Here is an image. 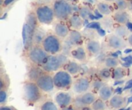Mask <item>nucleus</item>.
Masks as SVG:
<instances>
[{
    "label": "nucleus",
    "instance_id": "obj_9",
    "mask_svg": "<svg viewBox=\"0 0 132 110\" xmlns=\"http://www.w3.org/2000/svg\"><path fill=\"white\" fill-rule=\"evenodd\" d=\"M36 83L44 93L52 92L55 88L54 75H52V73L45 71L36 81Z\"/></svg>",
    "mask_w": 132,
    "mask_h": 110
},
{
    "label": "nucleus",
    "instance_id": "obj_20",
    "mask_svg": "<svg viewBox=\"0 0 132 110\" xmlns=\"http://www.w3.org/2000/svg\"><path fill=\"white\" fill-rule=\"evenodd\" d=\"M112 3L106 2L104 1H101L97 2L96 4L97 10L99 14L104 16H108L112 15V14L114 12L115 9L113 5H111Z\"/></svg>",
    "mask_w": 132,
    "mask_h": 110
},
{
    "label": "nucleus",
    "instance_id": "obj_14",
    "mask_svg": "<svg viewBox=\"0 0 132 110\" xmlns=\"http://www.w3.org/2000/svg\"><path fill=\"white\" fill-rule=\"evenodd\" d=\"M53 31L57 36H58L59 38L63 40L68 37L70 32V30L69 26L68 25L67 23L64 21H57V22H56L54 24Z\"/></svg>",
    "mask_w": 132,
    "mask_h": 110
},
{
    "label": "nucleus",
    "instance_id": "obj_17",
    "mask_svg": "<svg viewBox=\"0 0 132 110\" xmlns=\"http://www.w3.org/2000/svg\"><path fill=\"white\" fill-rule=\"evenodd\" d=\"M88 56L95 57L99 55L101 50L100 42L95 39H90L86 42L85 46Z\"/></svg>",
    "mask_w": 132,
    "mask_h": 110
},
{
    "label": "nucleus",
    "instance_id": "obj_21",
    "mask_svg": "<svg viewBox=\"0 0 132 110\" xmlns=\"http://www.w3.org/2000/svg\"><path fill=\"white\" fill-rule=\"evenodd\" d=\"M43 72L44 70L41 67L30 64L27 71V81L36 82Z\"/></svg>",
    "mask_w": 132,
    "mask_h": 110
},
{
    "label": "nucleus",
    "instance_id": "obj_28",
    "mask_svg": "<svg viewBox=\"0 0 132 110\" xmlns=\"http://www.w3.org/2000/svg\"><path fill=\"white\" fill-rule=\"evenodd\" d=\"M104 66L106 68H110V69H114L119 66L120 62L117 57H107L104 61Z\"/></svg>",
    "mask_w": 132,
    "mask_h": 110
},
{
    "label": "nucleus",
    "instance_id": "obj_15",
    "mask_svg": "<svg viewBox=\"0 0 132 110\" xmlns=\"http://www.w3.org/2000/svg\"><path fill=\"white\" fill-rule=\"evenodd\" d=\"M71 57L79 63H86L88 59V54L86 50L83 46H76L74 48L72 49L70 52Z\"/></svg>",
    "mask_w": 132,
    "mask_h": 110
},
{
    "label": "nucleus",
    "instance_id": "obj_2",
    "mask_svg": "<svg viewBox=\"0 0 132 110\" xmlns=\"http://www.w3.org/2000/svg\"><path fill=\"white\" fill-rule=\"evenodd\" d=\"M43 93L35 82L27 80L23 84V98L28 105H34L39 102Z\"/></svg>",
    "mask_w": 132,
    "mask_h": 110
},
{
    "label": "nucleus",
    "instance_id": "obj_18",
    "mask_svg": "<svg viewBox=\"0 0 132 110\" xmlns=\"http://www.w3.org/2000/svg\"><path fill=\"white\" fill-rule=\"evenodd\" d=\"M112 18L113 21L119 25L126 24L130 20V15L126 10H115Z\"/></svg>",
    "mask_w": 132,
    "mask_h": 110
},
{
    "label": "nucleus",
    "instance_id": "obj_4",
    "mask_svg": "<svg viewBox=\"0 0 132 110\" xmlns=\"http://www.w3.org/2000/svg\"><path fill=\"white\" fill-rule=\"evenodd\" d=\"M68 62L69 60L64 54H58L55 55H49L41 68L46 72L50 73L54 72L55 73L65 66Z\"/></svg>",
    "mask_w": 132,
    "mask_h": 110
},
{
    "label": "nucleus",
    "instance_id": "obj_35",
    "mask_svg": "<svg viewBox=\"0 0 132 110\" xmlns=\"http://www.w3.org/2000/svg\"><path fill=\"white\" fill-rule=\"evenodd\" d=\"M8 99V90H0V106L5 105Z\"/></svg>",
    "mask_w": 132,
    "mask_h": 110
},
{
    "label": "nucleus",
    "instance_id": "obj_8",
    "mask_svg": "<svg viewBox=\"0 0 132 110\" xmlns=\"http://www.w3.org/2000/svg\"><path fill=\"white\" fill-rule=\"evenodd\" d=\"M97 98L98 95L95 93L88 91L85 94L76 95L74 97L73 105L77 109L84 106H90Z\"/></svg>",
    "mask_w": 132,
    "mask_h": 110
},
{
    "label": "nucleus",
    "instance_id": "obj_40",
    "mask_svg": "<svg viewBox=\"0 0 132 110\" xmlns=\"http://www.w3.org/2000/svg\"><path fill=\"white\" fill-rule=\"evenodd\" d=\"M59 110H78L72 104V105L70 106L67 107V108H62V109H60Z\"/></svg>",
    "mask_w": 132,
    "mask_h": 110
},
{
    "label": "nucleus",
    "instance_id": "obj_26",
    "mask_svg": "<svg viewBox=\"0 0 132 110\" xmlns=\"http://www.w3.org/2000/svg\"><path fill=\"white\" fill-rule=\"evenodd\" d=\"M92 109L93 110H108V106L106 102L103 100V99L98 97L95 101L94 102L91 106Z\"/></svg>",
    "mask_w": 132,
    "mask_h": 110
},
{
    "label": "nucleus",
    "instance_id": "obj_51",
    "mask_svg": "<svg viewBox=\"0 0 132 110\" xmlns=\"http://www.w3.org/2000/svg\"><path fill=\"white\" fill-rule=\"evenodd\" d=\"M128 1H129V0H128Z\"/></svg>",
    "mask_w": 132,
    "mask_h": 110
},
{
    "label": "nucleus",
    "instance_id": "obj_19",
    "mask_svg": "<svg viewBox=\"0 0 132 110\" xmlns=\"http://www.w3.org/2000/svg\"><path fill=\"white\" fill-rule=\"evenodd\" d=\"M67 22L71 30L80 31L84 26V19L78 14H72Z\"/></svg>",
    "mask_w": 132,
    "mask_h": 110
},
{
    "label": "nucleus",
    "instance_id": "obj_6",
    "mask_svg": "<svg viewBox=\"0 0 132 110\" xmlns=\"http://www.w3.org/2000/svg\"><path fill=\"white\" fill-rule=\"evenodd\" d=\"M41 45L48 55L61 54L63 50V40L54 33H48Z\"/></svg>",
    "mask_w": 132,
    "mask_h": 110
},
{
    "label": "nucleus",
    "instance_id": "obj_48",
    "mask_svg": "<svg viewBox=\"0 0 132 110\" xmlns=\"http://www.w3.org/2000/svg\"><path fill=\"white\" fill-rule=\"evenodd\" d=\"M131 52H132V49H130V48H127L125 50V54H129V53Z\"/></svg>",
    "mask_w": 132,
    "mask_h": 110
},
{
    "label": "nucleus",
    "instance_id": "obj_36",
    "mask_svg": "<svg viewBox=\"0 0 132 110\" xmlns=\"http://www.w3.org/2000/svg\"><path fill=\"white\" fill-rule=\"evenodd\" d=\"M15 1V0H1V7L6 8L11 5Z\"/></svg>",
    "mask_w": 132,
    "mask_h": 110
},
{
    "label": "nucleus",
    "instance_id": "obj_42",
    "mask_svg": "<svg viewBox=\"0 0 132 110\" xmlns=\"http://www.w3.org/2000/svg\"><path fill=\"white\" fill-rule=\"evenodd\" d=\"M97 31H98V32H99V34L101 35L102 36H104V35H105V31L103 30H102L101 28H99V29L97 30Z\"/></svg>",
    "mask_w": 132,
    "mask_h": 110
},
{
    "label": "nucleus",
    "instance_id": "obj_7",
    "mask_svg": "<svg viewBox=\"0 0 132 110\" xmlns=\"http://www.w3.org/2000/svg\"><path fill=\"white\" fill-rule=\"evenodd\" d=\"M55 88L59 91H68L72 89L73 84L72 75L66 70H60L54 75Z\"/></svg>",
    "mask_w": 132,
    "mask_h": 110
},
{
    "label": "nucleus",
    "instance_id": "obj_13",
    "mask_svg": "<svg viewBox=\"0 0 132 110\" xmlns=\"http://www.w3.org/2000/svg\"><path fill=\"white\" fill-rule=\"evenodd\" d=\"M107 46L113 50H121L126 46V43L123 38L116 33L110 34L106 39Z\"/></svg>",
    "mask_w": 132,
    "mask_h": 110
},
{
    "label": "nucleus",
    "instance_id": "obj_37",
    "mask_svg": "<svg viewBox=\"0 0 132 110\" xmlns=\"http://www.w3.org/2000/svg\"><path fill=\"white\" fill-rule=\"evenodd\" d=\"M87 28H93V29L96 28V29L98 30L99 28H101V26L100 24H99V23H97V22H92V23H90V24L87 26Z\"/></svg>",
    "mask_w": 132,
    "mask_h": 110
},
{
    "label": "nucleus",
    "instance_id": "obj_1",
    "mask_svg": "<svg viewBox=\"0 0 132 110\" xmlns=\"http://www.w3.org/2000/svg\"><path fill=\"white\" fill-rule=\"evenodd\" d=\"M32 10L36 14L40 24L49 25L52 24L55 19L52 3H37L34 5Z\"/></svg>",
    "mask_w": 132,
    "mask_h": 110
},
{
    "label": "nucleus",
    "instance_id": "obj_43",
    "mask_svg": "<svg viewBox=\"0 0 132 110\" xmlns=\"http://www.w3.org/2000/svg\"><path fill=\"white\" fill-rule=\"evenodd\" d=\"M78 110H93L92 109L91 106H84L82 108H80Z\"/></svg>",
    "mask_w": 132,
    "mask_h": 110
},
{
    "label": "nucleus",
    "instance_id": "obj_44",
    "mask_svg": "<svg viewBox=\"0 0 132 110\" xmlns=\"http://www.w3.org/2000/svg\"><path fill=\"white\" fill-rule=\"evenodd\" d=\"M132 87V79L129 81L127 83V86H126V88H130Z\"/></svg>",
    "mask_w": 132,
    "mask_h": 110
},
{
    "label": "nucleus",
    "instance_id": "obj_31",
    "mask_svg": "<svg viewBox=\"0 0 132 110\" xmlns=\"http://www.w3.org/2000/svg\"><path fill=\"white\" fill-rule=\"evenodd\" d=\"M10 81L6 73H1L0 75V90H9Z\"/></svg>",
    "mask_w": 132,
    "mask_h": 110
},
{
    "label": "nucleus",
    "instance_id": "obj_52",
    "mask_svg": "<svg viewBox=\"0 0 132 110\" xmlns=\"http://www.w3.org/2000/svg\"><path fill=\"white\" fill-rule=\"evenodd\" d=\"M131 110H132V109H131Z\"/></svg>",
    "mask_w": 132,
    "mask_h": 110
},
{
    "label": "nucleus",
    "instance_id": "obj_50",
    "mask_svg": "<svg viewBox=\"0 0 132 110\" xmlns=\"http://www.w3.org/2000/svg\"><path fill=\"white\" fill-rule=\"evenodd\" d=\"M131 64H132V62H131Z\"/></svg>",
    "mask_w": 132,
    "mask_h": 110
},
{
    "label": "nucleus",
    "instance_id": "obj_16",
    "mask_svg": "<svg viewBox=\"0 0 132 110\" xmlns=\"http://www.w3.org/2000/svg\"><path fill=\"white\" fill-rule=\"evenodd\" d=\"M126 104V99L119 94L113 95L108 101V108L112 110H120Z\"/></svg>",
    "mask_w": 132,
    "mask_h": 110
},
{
    "label": "nucleus",
    "instance_id": "obj_3",
    "mask_svg": "<svg viewBox=\"0 0 132 110\" xmlns=\"http://www.w3.org/2000/svg\"><path fill=\"white\" fill-rule=\"evenodd\" d=\"M52 6L55 19L59 21L67 22L73 14V5L67 0H54Z\"/></svg>",
    "mask_w": 132,
    "mask_h": 110
},
{
    "label": "nucleus",
    "instance_id": "obj_33",
    "mask_svg": "<svg viewBox=\"0 0 132 110\" xmlns=\"http://www.w3.org/2000/svg\"><path fill=\"white\" fill-rule=\"evenodd\" d=\"M92 14V10L87 6H82L79 10L78 14L85 20L87 19Z\"/></svg>",
    "mask_w": 132,
    "mask_h": 110
},
{
    "label": "nucleus",
    "instance_id": "obj_46",
    "mask_svg": "<svg viewBox=\"0 0 132 110\" xmlns=\"http://www.w3.org/2000/svg\"><path fill=\"white\" fill-rule=\"evenodd\" d=\"M67 1H68L69 3H72V5L73 4H75V3H78L79 1V0H67Z\"/></svg>",
    "mask_w": 132,
    "mask_h": 110
},
{
    "label": "nucleus",
    "instance_id": "obj_47",
    "mask_svg": "<svg viewBox=\"0 0 132 110\" xmlns=\"http://www.w3.org/2000/svg\"><path fill=\"white\" fill-rule=\"evenodd\" d=\"M126 26H127L128 28L130 30H132V23H130V22H128V23L126 24Z\"/></svg>",
    "mask_w": 132,
    "mask_h": 110
},
{
    "label": "nucleus",
    "instance_id": "obj_41",
    "mask_svg": "<svg viewBox=\"0 0 132 110\" xmlns=\"http://www.w3.org/2000/svg\"><path fill=\"white\" fill-rule=\"evenodd\" d=\"M128 43H129V45L132 46V33L130 34L128 37Z\"/></svg>",
    "mask_w": 132,
    "mask_h": 110
},
{
    "label": "nucleus",
    "instance_id": "obj_30",
    "mask_svg": "<svg viewBox=\"0 0 132 110\" xmlns=\"http://www.w3.org/2000/svg\"><path fill=\"white\" fill-rule=\"evenodd\" d=\"M98 76H99V78L102 81H108L112 78V72L110 68L105 67L99 71Z\"/></svg>",
    "mask_w": 132,
    "mask_h": 110
},
{
    "label": "nucleus",
    "instance_id": "obj_23",
    "mask_svg": "<svg viewBox=\"0 0 132 110\" xmlns=\"http://www.w3.org/2000/svg\"><path fill=\"white\" fill-rule=\"evenodd\" d=\"M67 39L69 41V43L72 45L76 46H79L83 41V36L82 33L79 32V30H70V32Z\"/></svg>",
    "mask_w": 132,
    "mask_h": 110
},
{
    "label": "nucleus",
    "instance_id": "obj_22",
    "mask_svg": "<svg viewBox=\"0 0 132 110\" xmlns=\"http://www.w3.org/2000/svg\"><path fill=\"white\" fill-rule=\"evenodd\" d=\"M114 90L113 87L108 84H104L99 89L97 92L98 97L103 99L106 102H108L113 95Z\"/></svg>",
    "mask_w": 132,
    "mask_h": 110
},
{
    "label": "nucleus",
    "instance_id": "obj_45",
    "mask_svg": "<svg viewBox=\"0 0 132 110\" xmlns=\"http://www.w3.org/2000/svg\"><path fill=\"white\" fill-rule=\"evenodd\" d=\"M128 10L132 12V0L128 1Z\"/></svg>",
    "mask_w": 132,
    "mask_h": 110
},
{
    "label": "nucleus",
    "instance_id": "obj_10",
    "mask_svg": "<svg viewBox=\"0 0 132 110\" xmlns=\"http://www.w3.org/2000/svg\"><path fill=\"white\" fill-rule=\"evenodd\" d=\"M92 87V83L87 77H80L76 79L73 82L72 90L76 95L88 92Z\"/></svg>",
    "mask_w": 132,
    "mask_h": 110
},
{
    "label": "nucleus",
    "instance_id": "obj_27",
    "mask_svg": "<svg viewBox=\"0 0 132 110\" xmlns=\"http://www.w3.org/2000/svg\"><path fill=\"white\" fill-rule=\"evenodd\" d=\"M126 75V71L122 67L118 66L114 68L112 71V78L114 80H121L125 78Z\"/></svg>",
    "mask_w": 132,
    "mask_h": 110
},
{
    "label": "nucleus",
    "instance_id": "obj_39",
    "mask_svg": "<svg viewBox=\"0 0 132 110\" xmlns=\"http://www.w3.org/2000/svg\"><path fill=\"white\" fill-rule=\"evenodd\" d=\"M122 60L124 61L125 62H126V63H131V62H132V56H131V55H129V56L126 57H123V58H122Z\"/></svg>",
    "mask_w": 132,
    "mask_h": 110
},
{
    "label": "nucleus",
    "instance_id": "obj_24",
    "mask_svg": "<svg viewBox=\"0 0 132 110\" xmlns=\"http://www.w3.org/2000/svg\"><path fill=\"white\" fill-rule=\"evenodd\" d=\"M66 70L72 76L79 74L81 70V66L78 62L69 61L68 63L64 66Z\"/></svg>",
    "mask_w": 132,
    "mask_h": 110
},
{
    "label": "nucleus",
    "instance_id": "obj_38",
    "mask_svg": "<svg viewBox=\"0 0 132 110\" xmlns=\"http://www.w3.org/2000/svg\"><path fill=\"white\" fill-rule=\"evenodd\" d=\"M0 110H18L16 108H15L13 106H7V105H2L0 106Z\"/></svg>",
    "mask_w": 132,
    "mask_h": 110
},
{
    "label": "nucleus",
    "instance_id": "obj_11",
    "mask_svg": "<svg viewBox=\"0 0 132 110\" xmlns=\"http://www.w3.org/2000/svg\"><path fill=\"white\" fill-rule=\"evenodd\" d=\"M73 100L74 97L73 95L68 91H59L54 97V102L56 103L59 109L72 105Z\"/></svg>",
    "mask_w": 132,
    "mask_h": 110
},
{
    "label": "nucleus",
    "instance_id": "obj_29",
    "mask_svg": "<svg viewBox=\"0 0 132 110\" xmlns=\"http://www.w3.org/2000/svg\"><path fill=\"white\" fill-rule=\"evenodd\" d=\"M59 107L55 102L51 100H46L40 105L39 110H59Z\"/></svg>",
    "mask_w": 132,
    "mask_h": 110
},
{
    "label": "nucleus",
    "instance_id": "obj_32",
    "mask_svg": "<svg viewBox=\"0 0 132 110\" xmlns=\"http://www.w3.org/2000/svg\"><path fill=\"white\" fill-rule=\"evenodd\" d=\"M115 10H126L128 9V0H116L113 3Z\"/></svg>",
    "mask_w": 132,
    "mask_h": 110
},
{
    "label": "nucleus",
    "instance_id": "obj_53",
    "mask_svg": "<svg viewBox=\"0 0 132 110\" xmlns=\"http://www.w3.org/2000/svg\"><path fill=\"white\" fill-rule=\"evenodd\" d=\"M53 1H54V0H53Z\"/></svg>",
    "mask_w": 132,
    "mask_h": 110
},
{
    "label": "nucleus",
    "instance_id": "obj_25",
    "mask_svg": "<svg viewBox=\"0 0 132 110\" xmlns=\"http://www.w3.org/2000/svg\"><path fill=\"white\" fill-rule=\"evenodd\" d=\"M47 35L46 32L41 27H39L34 32L33 38V45H41V43L43 42V39Z\"/></svg>",
    "mask_w": 132,
    "mask_h": 110
},
{
    "label": "nucleus",
    "instance_id": "obj_49",
    "mask_svg": "<svg viewBox=\"0 0 132 110\" xmlns=\"http://www.w3.org/2000/svg\"><path fill=\"white\" fill-rule=\"evenodd\" d=\"M102 1H106V2L110 3H114L116 0H102Z\"/></svg>",
    "mask_w": 132,
    "mask_h": 110
},
{
    "label": "nucleus",
    "instance_id": "obj_5",
    "mask_svg": "<svg viewBox=\"0 0 132 110\" xmlns=\"http://www.w3.org/2000/svg\"><path fill=\"white\" fill-rule=\"evenodd\" d=\"M48 55L41 45H33L26 50V57L30 64L40 67L45 63Z\"/></svg>",
    "mask_w": 132,
    "mask_h": 110
},
{
    "label": "nucleus",
    "instance_id": "obj_34",
    "mask_svg": "<svg viewBox=\"0 0 132 110\" xmlns=\"http://www.w3.org/2000/svg\"><path fill=\"white\" fill-rule=\"evenodd\" d=\"M115 32H116V35L123 38L127 34V28L126 27H125L124 25H119V27H118L116 28Z\"/></svg>",
    "mask_w": 132,
    "mask_h": 110
},
{
    "label": "nucleus",
    "instance_id": "obj_12",
    "mask_svg": "<svg viewBox=\"0 0 132 110\" xmlns=\"http://www.w3.org/2000/svg\"><path fill=\"white\" fill-rule=\"evenodd\" d=\"M35 31L27 24L24 23L22 31L23 44L24 50H27L33 45V38Z\"/></svg>",
    "mask_w": 132,
    "mask_h": 110
}]
</instances>
